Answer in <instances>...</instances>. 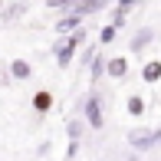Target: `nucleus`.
<instances>
[{
    "mask_svg": "<svg viewBox=\"0 0 161 161\" xmlns=\"http://www.w3.org/2000/svg\"><path fill=\"white\" fill-rule=\"evenodd\" d=\"M82 40H86V30H79V33H72L69 40H59V43H56V59H59V66H69L72 53H76V46Z\"/></svg>",
    "mask_w": 161,
    "mask_h": 161,
    "instance_id": "f257e3e1",
    "label": "nucleus"
},
{
    "mask_svg": "<svg viewBox=\"0 0 161 161\" xmlns=\"http://www.w3.org/2000/svg\"><path fill=\"white\" fill-rule=\"evenodd\" d=\"M128 145L131 148H151V145H158V131L135 128V131H128Z\"/></svg>",
    "mask_w": 161,
    "mask_h": 161,
    "instance_id": "f03ea898",
    "label": "nucleus"
},
{
    "mask_svg": "<svg viewBox=\"0 0 161 161\" xmlns=\"http://www.w3.org/2000/svg\"><path fill=\"white\" fill-rule=\"evenodd\" d=\"M86 115H89V125H92V128H102V105H99V96H89V102H86Z\"/></svg>",
    "mask_w": 161,
    "mask_h": 161,
    "instance_id": "7ed1b4c3",
    "label": "nucleus"
},
{
    "mask_svg": "<svg viewBox=\"0 0 161 161\" xmlns=\"http://www.w3.org/2000/svg\"><path fill=\"white\" fill-rule=\"evenodd\" d=\"M79 20H82V17H76V13H69V17H63L59 20V23H56V30H59V33H66V30H82V26H79Z\"/></svg>",
    "mask_w": 161,
    "mask_h": 161,
    "instance_id": "20e7f679",
    "label": "nucleus"
},
{
    "mask_svg": "<svg viewBox=\"0 0 161 161\" xmlns=\"http://www.w3.org/2000/svg\"><path fill=\"white\" fill-rule=\"evenodd\" d=\"M142 79H145V82H155V79H161V63H158V59L148 63V66L142 69Z\"/></svg>",
    "mask_w": 161,
    "mask_h": 161,
    "instance_id": "39448f33",
    "label": "nucleus"
},
{
    "mask_svg": "<svg viewBox=\"0 0 161 161\" xmlns=\"http://www.w3.org/2000/svg\"><path fill=\"white\" fill-rule=\"evenodd\" d=\"M49 105H53V96H49V92H36L33 96V108L36 112H46Z\"/></svg>",
    "mask_w": 161,
    "mask_h": 161,
    "instance_id": "423d86ee",
    "label": "nucleus"
},
{
    "mask_svg": "<svg viewBox=\"0 0 161 161\" xmlns=\"http://www.w3.org/2000/svg\"><path fill=\"white\" fill-rule=\"evenodd\" d=\"M151 36H155V30H142V33L135 36V43H131V49H135V53H142V49L151 43Z\"/></svg>",
    "mask_w": 161,
    "mask_h": 161,
    "instance_id": "0eeeda50",
    "label": "nucleus"
},
{
    "mask_svg": "<svg viewBox=\"0 0 161 161\" xmlns=\"http://www.w3.org/2000/svg\"><path fill=\"white\" fill-rule=\"evenodd\" d=\"M10 72H13L17 79H26V76H30V63H23V59H13V63H10Z\"/></svg>",
    "mask_w": 161,
    "mask_h": 161,
    "instance_id": "6e6552de",
    "label": "nucleus"
},
{
    "mask_svg": "<svg viewBox=\"0 0 161 161\" xmlns=\"http://www.w3.org/2000/svg\"><path fill=\"white\" fill-rule=\"evenodd\" d=\"M125 69H128V63L122 59V56H119V59H112V63H108V76H115V79H119V76H125Z\"/></svg>",
    "mask_w": 161,
    "mask_h": 161,
    "instance_id": "1a4fd4ad",
    "label": "nucleus"
},
{
    "mask_svg": "<svg viewBox=\"0 0 161 161\" xmlns=\"http://www.w3.org/2000/svg\"><path fill=\"white\" fill-rule=\"evenodd\" d=\"M96 10H102V3H96V0H89V3H76V7H72V13H76V17H82V13H96Z\"/></svg>",
    "mask_w": 161,
    "mask_h": 161,
    "instance_id": "9d476101",
    "label": "nucleus"
},
{
    "mask_svg": "<svg viewBox=\"0 0 161 161\" xmlns=\"http://www.w3.org/2000/svg\"><path fill=\"white\" fill-rule=\"evenodd\" d=\"M142 108H145L142 99H138V96H128V112H131V115H142Z\"/></svg>",
    "mask_w": 161,
    "mask_h": 161,
    "instance_id": "9b49d317",
    "label": "nucleus"
},
{
    "mask_svg": "<svg viewBox=\"0 0 161 161\" xmlns=\"http://www.w3.org/2000/svg\"><path fill=\"white\" fill-rule=\"evenodd\" d=\"M102 69L108 72V63H102V59H96V63H92V79H99V76H102Z\"/></svg>",
    "mask_w": 161,
    "mask_h": 161,
    "instance_id": "f8f14e48",
    "label": "nucleus"
},
{
    "mask_svg": "<svg viewBox=\"0 0 161 161\" xmlns=\"http://www.w3.org/2000/svg\"><path fill=\"white\" fill-rule=\"evenodd\" d=\"M79 131H82V125H79V122H69V138L72 142H79Z\"/></svg>",
    "mask_w": 161,
    "mask_h": 161,
    "instance_id": "ddd939ff",
    "label": "nucleus"
},
{
    "mask_svg": "<svg viewBox=\"0 0 161 161\" xmlns=\"http://www.w3.org/2000/svg\"><path fill=\"white\" fill-rule=\"evenodd\" d=\"M115 40V26H105V30H102V43H112Z\"/></svg>",
    "mask_w": 161,
    "mask_h": 161,
    "instance_id": "4468645a",
    "label": "nucleus"
},
{
    "mask_svg": "<svg viewBox=\"0 0 161 161\" xmlns=\"http://www.w3.org/2000/svg\"><path fill=\"white\" fill-rule=\"evenodd\" d=\"M76 151H79V142H69V151H66V158L72 161V158H76Z\"/></svg>",
    "mask_w": 161,
    "mask_h": 161,
    "instance_id": "2eb2a0df",
    "label": "nucleus"
},
{
    "mask_svg": "<svg viewBox=\"0 0 161 161\" xmlns=\"http://www.w3.org/2000/svg\"><path fill=\"white\" fill-rule=\"evenodd\" d=\"M158 145H161V131H158Z\"/></svg>",
    "mask_w": 161,
    "mask_h": 161,
    "instance_id": "dca6fc26",
    "label": "nucleus"
},
{
    "mask_svg": "<svg viewBox=\"0 0 161 161\" xmlns=\"http://www.w3.org/2000/svg\"><path fill=\"white\" fill-rule=\"evenodd\" d=\"M0 10H3V3H0Z\"/></svg>",
    "mask_w": 161,
    "mask_h": 161,
    "instance_id": "f3484780",
    "label": "nucleus"
}]
</instances>
